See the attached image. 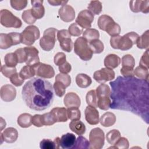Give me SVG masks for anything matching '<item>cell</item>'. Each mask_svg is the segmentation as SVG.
<instances>
[{
    "instance_id": "6da1fadb",
    "label": "cell",
    "mask_w": 149,
    "mask_h": 149,
    "mask_svg": "<svg viewBox=\"0 0 149 149\" xmlns=\"http://www.w3.org/2000/svg\"><path fill=\"white\" fill-rule=\"evenodd\" d=\"M112 99L110 108L133 112L148 123V81L132 77L119 76L110 82Z\"/></svg>"
},
{
    "instance_id": "7a4b0ae2",
    "label": "cell",
    "mask_w": 149,
    "mask_h": 149,
    "mask_svg": "<svg viewBox=\"0 0 149 149\" xmlns=\"http://www.w3.org/2000/svg\"><path fill=\"white\" fill-rule=\"evenodd\" d=\"M22 95L28 107L35 111L49 108L54 98L51 83L38 77H34L26 83L22 88Z\"/></svg>"
},
{
    "instance_id": "3957f363",
    "label": "cell",
    "mask_w": 149,
    "mask_h": 149,
    "mask_svg": "<svg viewBox=\"0 0 149 149\" xmlns=\"http://www.w3.org/2000/svg\"><path fill=\"white\" fill-rule=\"evenodd\" d=\"M139 35L134 31L127 33L123 36L118 35L111 37L110 39L111 46L113 49H119L122 51H126L130 49L136 44Z\"/></svg>"
},
{
    "instance_id": "277c9868",
    "label": "cell",
    "mask_w": 149,
    "mask_h": 149,
    "mask_svg": "<svg viewBox=\"0 0 149 149\" xmlns=\"http://www.w3.org/2000/svg\"><path fill=\"white\" fill-rule=\"evenodd\" d=\"M74 52L81 59L84 61L90 60L93 54L87 41L83 37H78L74 41Z\"/></svg>"
},
{
    "instance_id": "5b68a950",
    "label": "cell",
    "mask_w": 149,
    "mask_h": 149,
    "mask_svg": "<svg viewBox=\"0 0 149 149\" xmlns=\"http://www.w3.org/2000/svg\"><path fill=\"white\" fill-rule=\"evenodd\" d=\"M58 30L54 27H50L44 31L43 36L40 40L41 48L46 51L52 49L56 42V33Z\"/></svg>"
},
{
    "instance_id": "8992f818",
    "label": "cell",
    "mask_w": 149,
    "mask_h": 149,
    "mask_svg": "<svg viewBox=\"0 0 149 149\" xmlns=\"http://www.w3.org/2000/svg\"><path fill=\"white\" fill-rule=\"evenodd\" d=\"M0 23L6 27L20 28L22 25L21 20L6 9H1L0 11Z\"/></svg>"
},
{
    "instance_id": "52a82bcc",
    "label": "cell",
    "mask_w": 149,
    "mask_h": 149,
    "mask_svg": "<svg viewBox=\"0 0 149 149\" xmlns=\"http://www.w3.org/2000/svg\"><path fill=\"white\" fill-rule=\"evenodd\" d=\"M20 34L21 43L29 46L33 45L40 36L38 28L34 25L27 26Z\"/></svg>"
},
{
    "instance_id": "ba28073f",
    "label": "cell",
    "mask_w": 149,
    "mask_h": 149,
    "mask_svg": "<svg viewBox=\"0 0 149 149\" xmlns=\"http://www.w3.org/2000/svg\"><path fill=\"white\" fill-rule=\"evenodd\" d=\"M89 142L90 148H102L105 142V134L103 130L99 127L91 129L89 134Z\"/></svg>"
},
{
    "instance_id": "9c48e42d",
    "label": "cell",
    "mask_w": 149,
    "mask_h": 149,
    "mask_svg": "<svg viewBox=\"0 0 149 149\" xmlns=\"http://www.w3.org/2000/svg\"><path fill=\"white\" fill-rule=\"evenodd\" d=\"M21 43V34L16 32L0 34V48L6 49Z\"/></svg>"
},
{
    "instance_id": "30bf717a",
    "label": "cell",
    "mask_w": 149,
    "mask_h": 149,
    "mask_svg": "<svg viewBox=\"0 0 149 149\" xmlns=\"http://www.w3.org/2000/svg\"><path fill=\"white\" fill-rule=\"evenodd\" d=\"M57 38L59 41L61 49L67 52L72 51L73 48V42L71 39V35L69 31L65 29L58 30L57 32Z\"/></svg>"
},
{
    "instance_id": "8fae6325",
    "label": "cell",
    "mask_w": 149,
    "mask_h": 149,
    "mask_svg": "<svg viewBox=\"0 0 149 149\" xmlns=\"http://www.w3.org/2000/svg\"><path fill=\"white\" fill-rule=\"evenodd\" d=\"M94 17V15L88 10H83L79 12L75 21L81 28L87 29L91 27Z\"/></svg>"
},
{
    "instance_id": "7c38bea8",
    "label": "cell",
    "mask_w": 149,
    "mask_h": 149,
    "mask_svg": "<svg viewBox=\"0 0 149 149\" xmlns=\"http://www.w3.org/2000/svg\"><path fill=\"white\" fill-rule=\"evenodd\" d=\"M33 66L35 69L36 74L41 78L50 79L55 75L54 69L49 65L40 62Z\"/></svg>"
},
{
    "instance_id": "4fadbf2b",
    "label": "cell",
    "mask_w": 149,
    "mask_h": 149,
    "mask_svg": "<svg viewBox=\"0 0 149 149\" xmlns=\"http://www.w3.org/2000/svg\"><path fill=\"white\" fill-rule=\"evenodd\" d=\"M115 73L114 71L107 68H104L94 73V79L100 83H104L108 81L112 80L115 79Z\"/></svg>"
},
{
    "instance_id": "5bb4252c",
    "label": "cell",
    "mask_w": 149,
    "mask_h": 149,
    "mask_svg": "<svg viewBox=\"0 0 149 149\" xmlns=\"http://www.w3.org/2000/svg\"><path fill=\"white\" fill-rule=\"evenodd\" d=\"M26 52V61L27 65L33 66L40 63V58L38 56V50L33 46H28L24 48Z\"/></svg>"
},
{
    "instance_id": "9a60e30c",
    "label": "cell",
    "mask_w": 149,
    "mask_h": 149,
    "mask_svg": "<svg viewBox=\"0 0 149 149\" xmlns=\"http://www.w3.org/2000/svg\"><path fill=\"white\" fill-rule=\"evenodd\" d=\"M58 14L61 19L65 22H72L75 18L74 9L69 5L62 6L58 10Z\"/></svg>"
},
{
    "instance_id": "2e32d148",
    "label": "cell",
    "mask_w": 149,
    "mask_h": 149,
    "mask_svg": "<svg viewBox=\"0 0 149 149\" xmlns=\"http://www.w3.org/2000/svg\"><path fill=\"white\" fill-rule=\"evenodd\" d=\"M84 115L87 122L91 125H97L100 122L99 112L95 107L87 106L84 111Z\"/></svg>"
},
{
    "instance_id": "e0dca14e",
    "label": "cell",
    "mask_w": 149,
    "mask_h": 149,
    "mask_svg": "<svg viewBox=\"0 0 149 149\" xmlns=\"http://www.w3.org/2000/svg\"><path fill=\"white\" fill-rule=\"evenodd\" d=\"M1 98L5 102H10L14 100L16 96V88L10 84H5L1 88Z\"/></svg>"
},
{
    "instance_id": "ac0fdd59",
    "label": "cell",
    "mask_w": 149,
    "mask_h": 149,
    "mask_svg": "<svg viewBox=\"0 0 149 149\" xmlns=\"http://www.w3.org/2000/svg\"><path fill=\"white\" fill-rule=\"evenodd\" d=\"M1 144L3 141L8 143H13L16 141L18 137L17 130L14 127H8L1 133Z\"/></svg>"
},
{
    "instance_id": "d6986e66",
    "label": "cell",
    "mask_w": 149,
    "mask_h": 149,
    "mask_svg": "<svg viewBox=\"0 0 149 149\" xmlns=\"http://www.w3.org/2000/svg\"><path fill=\"white\" fill-rule=\"evenodd\" d=\"M130 10L134 13L141 12L144 13H148L149 12L148 1H130L129 2Z\"/></svg>"
},
{
    "instance_id": "ffe728a7",
    "label": "cell",
    "mask_w": 149,
    "mask_h": 149,
    "mask_svg": "<svg viewBox=\"0 0 149 149\" xmlns=\"http://www.w3.org/2000/svg\"><path fill=\"white\" fill-rule=\"evenodd\" d=\"M63 102L65 107H66L68 108H79L81 104V100L79 96L76 93L70 92L65 95L63 99Z\"/></svg>"
},
{
    "instance_id": "44dd1931",
    "label": "cell",
    "mask_w": 149,
    "mask_h": 149,
    "mask_svg": "<svg viewBox=\"0 0 149 149\" xmlns=\"http://www.w3.org/2000/svg\"><path fill=\"white\" fill-rule=\"evenodd\" d=\"M42 0H32L31 3L32 8L31 9L32 15L36 19H41L45 14V8L42 5Z\"/></svg>"
},
{
    "instance_id": "7402d4cb",
    "label": "cell",
    "mask_w": 149,
    "mask_h": 149,
    "mask_svg": "<svg viewBox=\"0 0 149 149\" xmlns=\"http://www.w3.org/2000/svg\"><path fill=\"white\" fill-rule=\"evenodd\" d=\"M76 136L74 134L67 133L63 134L60 138V146L63 149L73 148L76 141Z\"/></svg>"
},
{
    "instance_id": "603a6c76",
    "label": "cell",
    "mask_w": 149,
    "mask_h": 149,
    "mask_svg": "<svg viewBox=\"0 0 149 149\" xmlns=\"http://www.w3.org/2000/svg\"><path fill=\"white\" fill-rule=\"evenodd\" d=\"M121 59L119 56L116 54H109L106 56L104 61V66L109 69H115L120 63Z\"/></svg>"
},
{
    "instance_id": "cb8c5ba5",
    "label": "cell",
    "mask_w": 149,
    "mask_h": 149,
    "mask_svg": "<svg viewBox=\"0 0 149 149\" xmlns=\"http://www.w3.org/2000/svg\"><path fill=\"white\" fill-rule=\"evenodd\" d=\"M51 112L53 114L56 122H65L68 120L67 109L63 107H56L53 108Z\"/></svg>"
},
{
    "instance_id": "d4e9b609",
    "label": "cell",
    "mask_w": 149,
    "mask_h": 149,
    "mask_svg": "<svg viewBox=\"0 0 149 149\" xmlns=\"http://www.w3.org/2000/svg\"><path fill=\"white\" fill-rule=\"evenodd\" d=\"M116 119V116L113 113L107 112L101 116L100 122L103 126L110 127L115 123Z\"/></svg>"
},
{
    "instance_id": "484cf974",
    "label": "cell",
    "mask_w": 149,
    "mask_h": 149,
    "mask_svg": "<svg viewBox=\"0 0 149 149\" xmlns=\"http://www.w3.org/2000/svg\"><path fill=\"white\" fill-rule=\"evenodd\" d=\"M70 129L77 135H83L86 132L85 125L79 120H73L69 123Z\"/></svg>"
},
{
    "instance_id": "4316f807",
    "label": "cell",
    "mask_w": 149,
    "mask_h": 149,
    "mask_svg": "<svg viewBox=\"0 0 149 149\" xmlns=\"http://www.w3.org/2000/svg\"><path fill=\"white\" fill-rule=\"evenodd\" d=\"M76 83L80 88H87L90 86L92 80L90 76L84 73H79L76 77Z\"/></svg>"
},
{
    "instance_id": "83f0119b",
    "label": "cell",
    "mask_w": 149,
    "mask_h": 149,
    "mask_svg": "<svg viewBox=\"0 0 149 149\" xmlns=\"http://www.w3.org/2000/svg\"><path fill=\"white\" fill-rule=\"evenodd\" d=\"M31 119L32 116L30 113H24L18 116L17 122L20 127L22 128H27L31 125Z\"/></svg>"
},
{
    "instance_id": "f1b7e54d",
    "label": "cell",
    "mask_w": 149,
    "mask_h": 149,
    "mask_svg": "<svg viewBox=\"0 0 149 149\" xmlns=\"http://www.w3.org/2000/svg\"><path fill=\"white\" fill-rule=\"evenodd\" d=\"M136 45L140 49H148L149 47V31L148 30L140 37L139 36L137 40Z\"/></svg>"
},
{
    "instance_id": "f546056e",
    "label": "cell",
    "mask_w": 149,
    "mask_h": 149,
    "mask_svg": "<svg viewBox=\"0 0 149 149\" xmlns=\"http://www.w3.org/2000/svg\"><path fill=\"white\" fill-rule=\"evenodd\" d=\"M83 37L87 41V42H90V41L98 39L100 37V33L99 31L95 29H87L83 33Z\"/></svg>"
},
{
    "instance_id": "4dcf8cb0",
    "label": "cell",
    "mask_w": 149,
    "mask_h": 149,
    "mask_svg": "<svg viewBox=\"0 0 149 149\" xmlns=\"http://www.w3.org/2000/svg\"><path fill=\"white\" fill-rule=\"evenodd\" d=\"M88 45L93 54H100L102 52L104 49V44L99 39L94 40L90 41Z\"/></svg>"
},
{
    "instance_id": "1f68e13d",
    "label": "cell",
    "mask_w": 149,
    "mask_h": 149,
    "mask_svg": "<svg viewBox=\"0 0 149 149\" xmlns=\"http://www.w3.org/2000/svg\"><path fill=\"white\" fill-rule=\"evenodd\" d=\"M19 74L25 80L33 77L36 74V72L33 66L26 65L21 69Z\"/></svg>"
},
{
    "instance_id": "d6a6232c",
    "label": "cell",
    "mask_w": 149,
    "mask_h": 149,
    "mask_svg": "<svg viewBox=\"0 0 149 149\" xmlns=\"http://www.w3.org/2000/svg\"><path fill=\"white\" fill-rule=\"evenodd\" d=\"M113 21V19L111 16L107 15H102L98 18L97 24L101 30L105 31L108 25Z\"/></svg>"
},
{
    "instance_id": "836d02e7",
    "label": "cell",
    "mask_w": 149,
    "mask_h": 149,
    "mask_svg": "<svg viewBox=\"0 0 149 149\" xmlns=\"http://www.w3.org/2000/svg\"><path fill=\"white\" fill-rule=\"evenodd\" d=\"M86 100L87 104L90 105L94 107H98V97L95 92V90H91L86 94Z\"/></svg>"
},
{
    "instance_id": "e575fe53",
    "label": "cell",
    "mask_w": 149,
    "mask_h": 149,
    "mask_svg": "<svg viewBox=\"0 0 149 149\" xmlns=\"http://www.w3.org/2000/svg\"><path fill=\"white\" fill-rule=\"evenodd\" d=\"M120 137V133L117 129H112L110 130L106 135L107 141L111 145H114Z\"/></svg>"
},
{
    "instance_id": "d590c367",
    "label": "cell",
    "mask_w": 149,
    "mask_h": 149,
    "mask_svg": "<svg viewBox=\"0 0 149 149\" xmlns=\"http://www.w3.org/2000/svg\"><path fill=\"white\" fill-rule=\"evenodd\" d=\"M87 8L93 15H99L102 11V3L99 1H91L89 3Z\"/></svg>"
},
{
    "instance_id": "8d00e7d4",
    "label": "cell",
    "mask_w": 149,
    "mask_h": 149,
    "mask_svg": "<svg viewBox=\"0 0 149 149\" xmlns=\"http://www.w3.org/2000/svg\"><path fill=\"white\" fill-rule=\"evenodd\" d=\"M121 29L120 26L115 22V21L110 23L107 27L105 31L111 37L118 36L120 34Z\"/></svg>"
},
{
    "instance_id": "74e56055",
    "label": "cell",
    "mask_w": 149,
    "mask_h": 149,
    "mask_svg": "<svg viewBox=\"0 0 149 149\" xmlns=\"http://www.w3.org/2000/svg\"><path fill=\"white\" fill-rule=\"evenodd\" d=\"M133 74L139 79L148 80V69L142 66H139L133 70Z\"/></svg>"
},
{
    "instance_id": "f35d334b",
    "label": "cell",
    "mask_w": 149,
    "mask_h": 149,
    "mask_svg": "<svg viewBox=\"0 0 149 149\" xmlns=\"http://www.w3.org/2000/svg\"><path fill=\"white\" fill-rule=\"evenodd\" d=\"M97 97H109L111 95V90L109 87L105 84H101L98 86L95 90Z\"/></svg>"
},
{
    "instance_id": "ab89813d",
    "label": "cell",
    "mask_w": 149,
    "mask_h": 149,
    "mask_svg": "<svg viewBox=\"0 0 149 149\" xmlns=\"http://www.w3.org/2000/svg\"><path fill=\"white\" fill-rule=\"evenodd\" d=\"M73 148H90V142L85 137H84L81 135H80L76 140L74 146Z\"/></svg>"
},
{
    "instance_id": "60d3db41",
    "label": "cell",
    "mask_w": 149,
    "mask_h": 149,
    "mask_svg": "<svg viewBox=\"0 0 149 149\" xmlns=\"http://www.w3.org/2000/svg\"><path fill=\"white\" fill-rule=\"evenodd\" d=\"M111 104V100L109 97H101L98 98V107L104 111L108 110Z\"/></svg>"
},
{
    "instance_id": "b9f144b4",
    "label": "cell",
    "mask_w": 149,
    "mask_h": 149,
    "mask_svg": "<svg viewBox=\"0 0 149 149\" xmlns=\"http://www.w3.org/2000/svg\"><path fill=\"white\" fill-rule=\"evenodd\" d=\"M4 61L5 65L9 67H15L18 63L17 57L14 52L6 54L4 58Z\"/></svg>"
},
{
    "instance_id": "7bdbcfd3",
    "label": "cell",
    "mask_w": 149,
    "mask_h": 149,
    "mask_svg": "<svg viewBox=\"0 0 149 149\" xmlns=\"http://www.w3.org/2000/svg\"><path fill=\"white\" fill-rule=\"evenodd\" d=\"M66 88L65 85L59 81H55L53 85V88L55 94L59 97H62L65 94Z\"/></svg>"
},
{
    "instance_id": "ee69618b",
    "label": "cell",
    "mask_w": 149,
    "mask_h": 149,
    "mask_svg": "<svg viewBox=\"0 0 149 149\" xmlns=\"http://www.w3.org/2000/svg\"><path fill=\"white\" fill-rule=\"evenodd\" d=\"M68 31L71 36H73L74 37L80 36L83 33V28H81L76 23L71 24L69 26Z\"/></svg>"
},
{
    "instance_id": "f6af8a7d",
    "label": "cell",
    "mask_w": 149,
    "mask_h": 149,
    "mask_svg": "<svg viewBox=\"0 0 149 149\" xmlns=\"http://www.w3.org/2000/svg\"><path fill=\"white\" fill-rule=\"evenodd\" d=\"M22 17L23 21L28 24H32L34 23L37 20L32 15L31 9L23 11L22 15Z\"/></svg>"
},
{
    "instance_id": "bcb514c9",
    "label": "cell",
    "mask_w": 149,
    "mask_h": 149,
    "mask_svg": "<svg viewBox=\"0 0 149 149\" xmlns=\"http://www.w3.org/2000/svg\"><path fill=\"white\" fill-rule=\"evenodd\" d=\"M122 66L134 68L135 66V61L133 56L130 54H126L123 56L122 58Z\"/></svg>"
},
{
    "instance_id": "7dc6e473",
    "label": "cell",
    "mask_w": 149,
    "mask_h": 149,
    "mask_svg": "<svg viewBox=\"0 0 149 149\" xmlns=\"http://www.w3.org/2000/svg\"><path fill=\"white\" fill-rule=\"evenodd\" d=\"M1 72L5 77L10 78L12 75L17 73V70L15 67H9L3 65L1 67Z\"/></svg>"
},
{
    "instance_id": "c3c4849f",
    "label": "cell",
    "mask_w": 149,
    "mask_h": 149,
    "mask_svg": "<svg viewBox=\"0 0 149 149\" xmlns=\"http://www.w3.org/2000/svg\"><path fill=\"white\" fill-rule=\"evenodd\" d=\"M42 121L43 125L45 126H51L56 122L53 114L51 112V111L42 115Z\"/></svg>"
},
{
    "instance_id": "681fc988",
    "label": "cell",
    "mask_w": 149,
    "mask_h": 149,
    "mask_svg": "<svg viewBox=\"0 0 149 149\" xmlns=\"http://www.w3.org/2000/svg\"><path fill=\"white\" fill-rule=\"evenodd\" d=\"M68 117L70 120H79L81 118L80 111L77 108H68Z\"/></svg>"
},
{
    "instance_id": "f907efd6",
    "label": "cell",
    "mask_w": 149,
    "mask_h": 149,
    "mask_svg": "<svg viewBox=\"0 0 149 149\" xmlns=\"http://www.w3.org/2000/svg\"><path fill=\"white\" fill-rule=\"evenodd\" d=\"M129 147V143L128 140L125 137H120L119 139L116 141V143L109 147L112 148H119V149H127Z\"/></svg>"
},
{
    "instance_id": "816d5d0a",
    "label": "cell",
    "mask_w": 149,
    "mask_h": 149,
    "mask_svg": "<svg viewBox=\"0 0 149 149\" xmlns=\"http://www.w3.org/2000/svg\"><path fill=\"white\" fill-rule=\"evenodd\" d=\"M10 2L11 6L16 10L23 9L27 5V1L26 0H11Z\"/></svg>"
},
{
    "instance_id": "f5cc1de1",
    "label": "cell",
    "mask_w": 149,
    "mask_h": 149,
    "mask_svg": "<svg viewBox=\"0 0 149 149\" xmlns=\"http://www.w3.org/2000/svg\"><path fill=\"white\" fill-rule=\"evenodd\" d=\"M55 81H59L65 85V86L69 87L71 83V77L70 76L65 73H58L55 77Z\"/></svg>"
},
{
    "instance_id": "db71d44e",
    "label": "cell",
    "mask_w": 149,
    "mask_h": 149,
    "mask_svg": "<svg viewBox=\"0 0 149 149\" xmlns=\"http://www.w3.org/2000/svg\"><path fill=\"white\" fill-rule=\"evenodd\" d=\"M15 54L16 55L17 61H18V63H23V62H26V52L24 50V48H20L17 49L15 52H14Z\"/></svg>"
},
{
    "instance_id": "11a10c76",
    "label": "cell",
    "mask_w": 149,
    "mask_h": 149,
    "mask_svg": "<svg viewBox=\"0 0 149 149\" xmlns=\"http://www.w3.org/2000/svg\"><path fill=\"white\" fill-rule=\"evenodd\" d=\"M10 81L11 83L13 84L14 86L16 87H19L23 84V83H24V79L20 75L19 73H16L10 77Z\"/></svg>"
},
{
    "instance_id": "9f6ffc18",
    "label": "cell",
    "mask_w": 149,
    "mask_h": 149,
    "mask_svg": "<svg viewBox=\"0 0 149 149\" xmlns=\"http://www.w3.org/2000/svg\"><path fill=\"white\" fill-rule=\"evenodd\" d=\"M40 147L42 149H56L55 144L50 139H43L40 141Z\"/></svg>"
},
{
    "instance_id": "6f0895ef",
    "label": "cell",
    "mask_w": 149,
    "mask_h": 149,
    "mask_svg": "<svg viewBox=\"0 0 149 149\" xmlns=\"http://www.w3.org/2000/svg\"><path fill=\"white\" fill-rule=\"evenodd\" d=\"M66 55L62 52H58L57 54H56L54 58V63L57 66H60L62 65L63 63L66 62Z\"/></svg>"
},
{
    "instance_id": "680465c9",
    "label": "cell",
    "mask_w": 149,
    "mask_h": 149,
    "mask_svg": "<svg viewBox=\"0 0 149 149\" xmlns=\"http://www.w3.org/2000/svg\"><path fill=\"white\" fill-rule=\"evenodd\" d=\"M139 66L148 69L149 67V59H148V49L146 50V51L143 54L142 56L141 57Z\"/></svg>"
},
{
    "instance_id": "91938a15",
    "label": "cell",
    "mask_w": 149,
    "mask_h": 149,
    "mask_svg": "<svg viewBox=\"0 0 149 149\" xmlns=\"http://www.w3.org/2000/svg\"><path fill=\"white\" fill-rule=\"evenodd\" d=\"M133 70V68H132L130 67L122 66L120 69V73L125 77H132L134 76Z\"/></svg>"
},
{
    "instance_id": "94428289",
    "label": "cell",
    "mask_w": 149,
    "mask_h": 149,
    "mask_svg": "<svg viewBox=\"0 0 149 149\" xmlns=\"http://www.w3.org/2000/svg\"><path fill=\"white\" fill-rule=\"evenodd\" d=\"M32 124L36 127H41L44 126L42 121V115L36 114L32 116Z\"/></svg>"
},
{
    "instance_id": "6125c7cd",
    "label": "cell",
    "mask_w": 149,
    "mask_h": 149,
    "mask_svg": "<svg viewBox=\"0 0 149 149\" xmlns=\"http://www.w3.org/2000/svg\"><path fill=\"white\" fill-rule=\"evenodd\" d=\"M58 69H59V71L61 73L67 74L71 71L72 66L69 62H66L64 63H63L62 65L59 66Z\"/></svg>"
},
{
    "instance_id": "be15d7a7",
    "label": "cell",
    "mask_w": 149,
    "mask_h": 149,
    "mask_svg": "<svg viewBox=\"0 0 149 149\" xmlns=\"http://www.w3.org/2000/svg\"><path fill=\"white\" fill-rule=\"evenodd\" d=\"M48 2L52 6H59L65 5L68 2V1H59V0H48Z\"/></svg>"
},
{
    "instance_id": "e7e4bbea",
    "label": "cell",
    "mask_w": 149,
    "mask_h": 149,
    "mask_svg": "<svg viewBox=\"0 0 149 149\" xmlns=\"http://www.w3.org/2000/svg\"><path fill=\"white\" fill-rule=\"evenodd\" d=\"M55 144V147H56V149H58L61 147L60 146V138L59 137H56L54 140Z\"/></svg>"
},
{
    "instance_id": "03108f58",
    "label": "cell",
    "mask_w": 149,
    "mask_h": 149,
    "mask_svg": "<svg viewBox=\"0 0 149 149\" xmlns=\"http://www.w3.org/2000/svg\"><path fill=\"white\" fill-rule=\"evenodd\" d=\"M1 131L2 130V129H3V127H5L6 126V122H5V120H4L2 118H1Z\"/></svg>"
}]
</instances>
